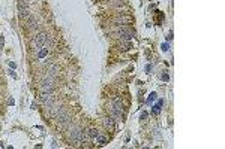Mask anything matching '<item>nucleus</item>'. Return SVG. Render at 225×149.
<instances>
[{
	"label": "nucleus",
	"mask_w": 225,
	"mask_h": 149,
	"mask_svg": "<svg viewBox=\"0 0 225 149\" xmlns=\"http://www.w3.org/2000/svg\"><path fill=\"white\" fill-rule=\"evenodd\" d=\"M47 37H48V34H45V33H38L35 40H33V48L41 49L42 46H45L47 45Z\"/></svg>",
	"instance_id": "nucleus-1"
},
{
	"label": "nucleus",
	"mask_w": 225,
	"mask_h": 149,
	"mask_svg": "<svg viewBox=\"0 0 225 149\" xmlns=\"http://www.w3.org/2000/svg\"><path fill=\"white\" fill-rule=\"evenodd\" d=\"M41 91L42 92H51L53 91V88H54V81H53V78H45L42 82H41Z\"/></svg>",
	"instance_id": "nucleus-2"
},
{
	"label": "nucleus",
	"mask_w": 225,
	"mask_h": 149,
	"mask_svg": "<svg viewBox=\"0 0 225 149\" xmlns=\"http://www.w3.org/2000/svg\"><path fill=\"white\" fill-rule=\"evenodd\" d=\"M132 23V17L129 15H119L112 19V24L114 26H129Z\"/></svg>",
	"instance_id": "nucleus-3"
},
{
	"label": "nucleus",
	"mask_w": 225,
	"mask_h": 149,
	"mask_svg": "<svg viewBox=\"0 0 225 149\" xmlns=\"http://www.w3.org/2000/svg\"><path fill=\"white\" fill-rule=\"evenodd\" d=\"M102 124H104V128L107 131H110V133H112V131L116 130V121L112 119L111 116H107V118L102 119Z\"/></svg>",
	"instance_id": "nucleus-4"
},
{
	"label": "nucleus",
	"mask_w": 225,
	"mask_h": 149,
	"mask_svg": "<svg viewBox=\"0 0 225 149\" xmlns=\"http://www.w3.org/2000/svg\"><path fill=\"white\" fill-rule=\"evenodd\" d=\"M132 48L131 40H120L119 42V51H129Z\"/></svg>",
	"instance_id": "nucleus-5"
},
{
	"label": "nucleus",
	"mask_w": 225,
	"mask_h": 149,
	"mask_svg": "<svg viewBox=\"0 0 225 149\" xmlns=\"http://www.w3.org/2000/svg\"><path fill=\"white\" fill-rule=\"evenodd\" d=\"M86 134H87V137H89V140H92V139H96V136L99 134V131H98L96 128H89V130L86 131Z\"/></svg>",
	"instance_id": "nucleus-6"
},
{
	"label": "nucleus",
	"mask_w": 225,
	"mask_h": 149,
	"mask_svg": "<svg viewBox=\"0 0 225 149\" xmlns=\"http://www.w3.org/2000/svg\"><path fill=\"white\" fill-rule=\"evenodd\" d=\"M110 6L119 8V10H120L122 6H125V0H110Z\"/></svg>",
	"instance_id": "nucleus-7"
},
{
	"label": "nucleus",
	"mask_w": 225,
	"mask_h": 149,
	"mask_svg": "<svg viewBox=\"0 0 225 149\" xmlns=\"http://www.w3.org/2000/svg\"><path fill=\"white\" fill-rule=\"evenodd\" d=\"M96 142H98L99 145H105V143L108 142V137H107V136H102V134H98V136H96Z\"/></svg>",
	"instance_id": "nucleus-8"
},
{
	"label": "nucleus",
	"mask_w": 225,
	"mask_h": 149,
	"mask_svg": "<svg viewBox=\"0 0 225 149\" xmlns=\"http://www.w3.org/2000/svg\"><path fill=\"white\" fill-rule=\"evenodd\" d=\"M161 104H162V100L155 106V108H153V113H159V110H161Z\"/></svg>",
	"instance_id": "nucleus-9"
},
{
	"label": "nucleus",
	"mask_w": 225,
	"mask_h": 149,
	"mask_svg": "<svg viewBox=\"0 0 225 149\" xmlns=\"http://www.w3.org/2000/svg\"><path fill=\"white\" fill-rule=\"evenodd\" d=\"M47 54H48V48H45V49H42V51H41L38 57H39V58H44V57H45Z\"/></svg>",
	"instance_id": "nucleus-10"
},
{
	"label": "nucleus",
	"mask_w": 225,
	"mask_h": 149,
	"mask_svg": "<svg viewBox=\"0 0 225 149\" xmlns=\"http://www.w3.org/2000/svg\"><path fill=\"white\" fill-rule=\"evenodd\" d=\"M162 79H164V81H168V79H170V76H168L167 73H164V74H162Z\"/></svg>",
	"instance_id": "nucleus-11"
},
{
	"label": "nucleus",
	"mask_w": 225,
	"mask_h": 149,
	"mask_svg": "<svg viewBox=\"0 0 225 149\" xmlns=\"http://www.w3.org/2000/svg\"><path fill=\"white\" fill-rule=\"evenodd\" d=\"M146 118H147V113L144 112V113H143V115H141V119H143V121H146Z\"/></svg>",
	"instance_id": "nucleus-12"
}]
</instances>
